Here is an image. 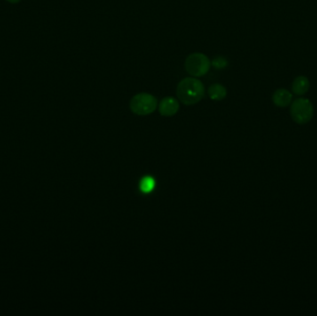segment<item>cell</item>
Returning <instances> with one entry per match:
<instances>
[{"mask_svg": "<svg viewBox=\"0 0 317 316\" xmlns=\"http://www.w3.org/2000/svg\"><path fill=\"white\" fill-rule=\"evenodd\" d=\"M204 86L200 80L193 77L185 78L178 83L176 95L185 105H194L204 97Z\"/></svg>", "mask_w": 317, "mask_h": 316, "instance_id": "cell-1", "label": "cell"}, {"mask_svg": "<svg viewBox=\"0 0 317 316\" xmlns=\"http://www.w3.org/2000/svg\"><path fill=\"white\" fill-rule=\"evenodd\" d=\"M158 101L156 97L147 93H140L134 96L130 101V109L139 116L149 115L156 111Z\"/></svg>", "mask_w": 317, "mask_h": 316, "instance_id": "cell-2", "label": "cell"}, {"mask_svg": "<svg viewBox=\"0 0 317 316\" xmlns=\"http://www.w3.org/2000/svg\"><path fill=\"white\" fill-rule=\"evenodd\" d=\"M290 114L293 121L298 124H306L313 116L312 102L305 97L295 99L290 106Z\"/></svg>", "mask_w": 317, "mask_h": 316, "instance_id": "cell-3", "label": "cell"}, {"mask_svg": "<svg viewBox=\"0 0 317 316\" xmlns=\"http://www.w3.org/2000/svg\"><path fill=\"white\" fill-rule=\"evenodd\" d=\"M210 61L207 56L202 53H193L185 60V70L192 76H203L210 71Z\"/></svg>", "mask_w": 317, "mask_h": 316, "instance_id": "cell-4", "label": "cell"}, {"mask_svg": "<svg viewBox=\"0 0 317 316\" xmlns=\"http://www.w3.org/2000/svg\"><path fill=\"white\" fill-rule=\"evenodd\" d=\"M179 111V102L172 97H164L159 105V112L162 116L171 117L176 115Z\"/></svg>", "mask_w": 317, "mask_h": 316, "instance_id": "cell-5", "label": "cell"}, {"mask_svg": "<svg viewBox=\"0 0 317 316\" xmlns=\"http://www.w3.org/2000/svg\"><path fill=\"white\" fill-rule=\"evenodd\" d=\"M292 101V94L285 88L278 89L273 95V102L277 107L286 108Z\"/></svg>", "mask_w": 317, "mask_h": 316, "instance_id": "cell-6", "label": "cell"}, {"mask_svg": "<svg viewBox=\"0 0 317 316\" xmlns=\"http://www.w3.org/2000/svg\"><path fill=\"white\" fill-rule=\"evenodd\" d=\"M310 88V82L305 76H298L292 83V92L297 96H303Z\"/></svg>", "mask_w": 317, "mask_h": 316, "instance_id": "cell-7", "label": "cell"}, {"mask_svg": "<svg viewBox=\"0 0 317 316\" xmlns=\"http://www.w3.org/2000/svg\"><path fill=\"white\" fill-rule=\"evenodd\" d=\"M208 93L213 100H222L226 97L227 94L225 87L220 83H214L213 86H210Z\"/></svg>", "mask_w": 317, "mask_h": 316, "instance_id": "cell-8", "label": "cell"}, {"mask_svg": "<svg viewBox=\"0 0 317 316\" xmlns=\"http://www.w3.org/2000/svg\"><path fill=\"white\" fill-rule=\"evenodd\" d=\"M155 185H156V182L154 180V178L150 175H146L142 177L141 180L139 182V189L142 193L149 194L154 190Z\"/></svg>", "mask_w": 317, "mask_h": 316, "instance_id": "cell-9", "label": "cell"}, {"mask_svg": "<svg viewBox=\"0 0 317 316\" xmlns=\"http://www.w3.org/2000/svg\"><path fill=\"white\" fill-rule=\"evenodd\" d=\"M212 64H213V66L215 68L225 69V67H227L228 61L226 60V58H223V57H218V58H215V59H213Z\"/></svg>", "mask_w": 317, "mask_h": 316, "instance_id": "cell-10", "label": "cell"}, {"mask_svg": "<svg viewBox=\"0 0 317 316\" xmlns=\"http://www.w3.org/2000/svg\"><path fill=\"white\" fill-rule=\"evenodd\" d=\"M8 2H10V3H12V4H15V3H19L20 0H7Z\"/></svg>", "mask_w": 317, "mask_h": 316, "instance_id": "cell-11", "label": "cell"}]
</instances>
